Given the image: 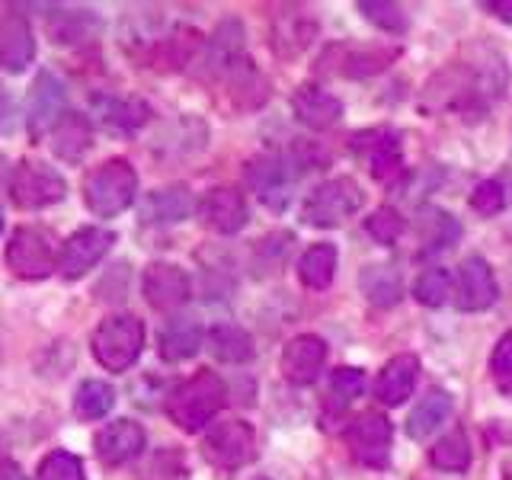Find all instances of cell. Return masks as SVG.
I'll list each match as a JSON object with an SVG mask.
<instances>
[{
  "label": "cell",
  "instance_id": "1",
  "mask_svg": "<svg viewBox=\"0 0 512 480\" xmlns=\"http://www.w3.org/2000/svg\"><path fill=\"white\" fill-rule=\"evenodd\" d=\"M224 400H228L224 381L215 372H196L167 397V416L180 429L199 432L202 426L215 420V413L224 407Z\"/></svg>",
  "mask_w": 512,
  "mask_h": 480
},
{
  "label": "cell",
  "instance_id": "2",
  "mask_svg": "<svg viewBox=\"0 0 512 480\" xmlns=\"http://www.w3.org/2000/svg\"><path fill=\"white\" fill-rule=\"evenodd\" d=\"M308 167H311V157H304L301 148H295L292 154H263L250 160L247 183L256 189V196H260L263 205L282 212V208L292 202V189Z\"/></svg>",
  "mask_w": 512,
  "mask_h": 480
},
{
  "label": "cell",
  "instance_id": "3",
  "mask_svg": "<svg viewBox=\"0 0 512 480\" xmlns=\"http://www.w3.org/2000/svg\"><path fill=\"white\" fill-rule=\"evenodd\" d=\"M135 192H138V173L122 157L106 160V164L90 170L84 180V199L90 205V212L100 218L125 212L135 202Z\"/></svg>",
  "mask_w": 512,
  "mask_h": 480
},
{
  "label": "cell",
  "instance_id": "4",
  "mask_svg": "<svg viewBox=\"0 0 512 480\" xmlns=\"http://www.w3.org/2000/svg\"><path fill=\"white\" fill-rule=\"evenodd\" d=\"M93 359L100 362L109 372H125L132 368L144 349V324L135 314H119L103 320L93 330Z\"/></svg>",
  "mask_w": 512,
  "mask_h": 480
},
{
  "label": "cell",
  "instance_id": "5",
  "mask_svg": "<svg viewBox=\"0 0 512 480\" xmlns=\"http://www.w3.org/2000/svg\"><path fill=\"white\" fill-rule=\"evenodd\" d=\"M7 266L20 279H45L55 269H61V247L58 237L39 228V224H26L20 228L7 244Z\"/></svg>",
  "mask_w": 512,
  "mask_h": 480
},
{
  "label": "cell",
  "instance_id": "6",
  "mask_svg": "<svg viewBox=\"0 0 512 480\" xmlns=\"http://www.w3.org/2000/svg\"><path fill=\"white\" fill-rule=\"evenodd\" d=\"M365 192L356 180L349 176H336V180L320 183L308 199L301 205V218L304 224H314V228H336L346 218H352L362 208Z\"/></svg>",
  "mask_w": 512,
  "mask_h": 480
},
{
  "label": "cell",
  "instance_id": "7",
  "mask_svg": "<svg viewBox=\"0 0 512 480\" xmlns=\"http://www.w3.org/2000/svg\"><path fill=\"white\" fill-rule=\"evenodd\" d=\"M202 455L208 464H215L221 471L244 468V464L253 461V455H256V432L244 420L215 423L202 439Z\"/></svg>",
  "mask_w": 512,
  "mask_h": 480
},
{
  "label": "cell",
  "instance_id": "8",
  "mask_svg": "<svg viewBox=\"0 0 512 480\" xmlns=\"http://www.w3.org/2000/svg\"><path fill=\"white\" fill-rule=\"evenodd\" d=\"M10 192L16 205L36 212V208H48L61 202L64 192H68V183H64V176L55 167H48L45 160H23V164L13 170Z\"/></svg>",
  "mask_w": 512,
  "mask_h": 480
},
{
  "label": "cell",
  "instance_id": "9",
  "mask_svg": "<svg viewBox=\"0 0 512 480\" xmlns=\"http://www.w3.org/2000/svg\"><path fill=\"white\" fill-rule=\"evenodd\" d=\"M391 442H394L391 420H388V416H381V413H362L346 429L349 452L359 464H365V468H388Z\"/></svg>",
  "mask_w": 512,
  "mask_h": 480
},
{
  "label": "cell",
  "instance_id": "10",
  "mask_svg": "<svg viewBox=\"0 0 512 480\" xmlns=\"http://www.w3.org/2000/svg\"><path fill=\"white\" fill-rule=\"evenodd\" d=\"M352 148L372 167V176L378 183L391 186L404 176V151H400V138L391 128H372V132L356 135Z\"/></svg>",
  "mask_w": 512,
  "mask_h": 480
},
{
  "label": "cell",
  "instance_id": "11",
  "mask_svg": "<svg viewBox=\"0 0 512 480\" xmlns=\"http://www.w3.org/2000/svg\"><path fill=\"white\" fill-rule=\"evenodd\" d=\"M324 365H327V343L317 333L292 336L282 349V375L285 381L298 384V388L314 384L317 375L324 372Z\"/></svg>",
  "mask_w": 512,
  "mask_h": 480
},
{
  "label": "cell",
  "instance_id": "12",
  "mask_svg": "<svg viewBox=\"0 0 512 480\" xmlns=\"http://www.w3.org/2000/svg\"><path fill=\"white\" fill-rule=\"evenodd\" d=\"M116 244V234L106 228H80L61 247V272L64 279H80L103 260L109 247Z\"/></svg>",
  "mask_w": 512,
  "mask_h": 480
},
{
  "label": "cell",
  "instance_id": "13",
  "mask_svg": "<svg viewBox=\"0 0 512 480\" xmlns=\"http://www.w3.org/2000/svg\"><path fill=\"white\" fill-rule=\"evenodd\" d=\"M61 119H64V84L58 74L42 71L29 90V109H26L29 132L36 138H42L45 132L52 135V128Z\"/></svg>",
  "mask_w": 512,
  "mask_h": 480
},
{
  "label": "cell",
  "instance_id": "14",
  "mask_svg": "<svg viewBox=\"0 0 512 480\" xmlns=\"http://www.w3.org/2000/svg\"><path fill=\"white\" fill-rule=\"evenodd\" d=\"M141 285L154 311H176L189 301V276L173 263H151Z\"/></svg>",
  "mask_w": 512,
  "mask_h": 480
},
{
  "label": "cell",
  "instance_id": "15",
  "mask_svg": "<svg viewBox=\"0 0 512 480\" xmlns=\"http://www.w3.org/2000/svg\"><path fill=\"white\" fill-rule=\"evenodd\" d=\"M317 36V16L304 7H282L272 20V48L279 58H295Z\"/></svg>",
  "mask_w": 512,
  "mask_h": 480
},
{
  "label": "cell",
  "instance_id": "16",
  "mask_svg": "<svg viewBox=\"0 0 512 480\" xmlns=\"http://www.w3.org/2000/svg\"><path fill=\"white\" fill-rule=\"evenodd\" d=\"M199 215L212 231L218 234H237L250 221L247 199L240 196L231 186H218L212 192H205V199L199 202Z\"/></svg>",
  "mask_w": 512,
  "mask_h": 480
},
{
  "label": "cell",
  "instance_id": "17",
  "mask_svg": "<svg viewBox=\"0 0 512 480\" xmlns=\"http://www.w3.org/2000/svg\"><path fill=\"white\" fill-rule=\"evenodd\" d=\"M93 445H96V458H100L106 468H119V464L141 455L144 429L135 420H116V423L103 426V432L96 436Z\"/></svg>",
  "mask_w": 512,
  "mask_h": 480
},
{
  "label": "cell",
  "instance_id": "18",
  "mask_svg": "<svg viewBox=\"0 0 512 480\" xmlns=\"http://www.w3.org/2000/svg\"><path fill=\"white\" fill-rule=\"evenodd\" d=\"M496 301V279L484 256H468L458 272V308L461 311H487Z\"/></svg>",
  "mask_w": 512,
  "mask_h": 480
},
{
  "label": "cell",
  "instance_id": "19",
  "mask_svg": "<svg viewBox=\"0 0 512 480\" xmlns=\"http://www.w3.org/2000/svg\"><path fill=\"white\" fill-rule=\"evenodd\" d=\"M416 375H420V359L410 356V352H400V356H394L378 372L375 397L381 400L384 407H400L413 394Z\"/></svg>",
  "mask_w": 512,
  "mask_h": 480
},
{
  "label": "cell",
  "instance_id": "20",
  "mask_svg": "<svg viewBox=\"0 0 512 480\" xmlns=\"http://www.w3.org/2000/svg\"><path fill=\"white\" fill-rule=\"evenodd\" d=\"M32 58H36V39H32V29L20 13H7L0 20V64L7 71L20 74L26 71Z\"/></svg>",
  "mask_w": 512,
  "mask_h": 480
},
{
  "label": "cell",
  "instance_id": "21",
  "mask_svg": "<svg viewBox=\"0 0 512 480\" xmlns=\"http://www.w3.org/2000/svg\"><path fill=\"white\" fill-rule=\"evenodd\" d=\"M292 109L298 122L314 128V132H327V128H333L343 119V103L320 87H298L292 96Z\"/></svg>",
  "mask_w": 512,
  "mask_h": 480
},
{
  "label": "cell",
  "instance_id": "22",
  "mask_svg": "<svg viewBox=\"0 0 512 480\" xmlns=\"http://www.w3.org/2000/svg\"><path fill=\"white\" fill-rule=\"evenodd\" d=\"M93 109H96L100 125H106L109 132H119V135L138 132V128L151 116L148 103L135 100V96H96Z\"/></svg>",
  "mask_w": 512,
  "mask_h": 480
},
{
  "label": "cell",
  "instance_id": "23",
  "mask_svg": "<svg viewBox=\"0 0 512 480\" xmlns=\"http://www.w3.org/2000/svg\"><path fill=\"white\" fill-rule=\"evenodd\" d=\"M208 68H212V74H231L237 71L240 64H244V26H240L237 20H224L218 29L212 42H208Z\"/></svg>",
  "mask_w": 512,
  "mask_h": 480
},
{
  "label": "cell",
  "instance_id": "24",
  "mask_svg": "<svg viewBox=\"0 0 512 480\" xmlns=\"http://www.w3.org/2000/svg\"><path fill=\"white\" fill-rule=\"evenodd\" d=\"M48 144H52V151L61 160H71L74 164V160H80L93 148V128L80 112H64V119L48 135Z\"/></svg>",
  "mask_w": 512,
  "mask_h": 480
},
{
  "label": "cell",
  "instance_id": "25",
  "mask_svg": "<svg viewBox=\"0 0 512 480\" xmlns=\"http://www.w3.org/2000/svg\"><path fill=\"white\" fill-rule=\"evenodd\" d=\"M192 208H196V199H192V192L186 186H167V189L151 192V196L144 199L141 218L151 224H176V221L189 218Z\"/></svg>",
  "mask_w": 512,
  "mask_h": 480
},
{
  "label": "cell",
  "instance_id": "26",
  "mask_svg": "<svg viewBox=\"0 0 512 480\" xmlns=\"http://www.w3.org/2000/svg\"><path fill=\"white\" fill-rule=\"evenodd\" d=\"M416 228L423 234V253H439V250H448L458 244L461 237V224L452 212H445V208H436V205H423L420 215H416Z\"/></svg>",
  "mask_w": 512,
  "mask_h": 480
},
{
  "label": "cell",
  "instance_id": "27",
  "mask_svg": "<svg viewBox=\"0 0 512 480\" xmlns=\"http://www.w3.org/2000/svg\"><path fill=\"white\" fill-rule=\"evenodd\" d=\"M202 346V327L192 317H173L170 324L160 330V359L167 362H186Z\"/></svg>",
  "mask_w": 512,
  "mask_h": 480
},
{
  "label": "cell",
  "instance_id": "28",
  "mask_svg": "<svg viewBox=\"0 0 512 480\" xmlns=\"http://www.w3.org/2000/svg\"><path fill=\"white\" fill-rule=\"evenodd\" d=\"M452 407H455V400L448 391H439V388H432L420 404L413 407L410 413V420H407V436L410 439H426L432 436L448 416H452Z\"/></svg>",
  "mask_w": 512,
  "mask_h": 480
},
{
  "label": "cell",
  "instance_id": "29",
  "mask_svg": "<svg viewBox=\"0 0 512 480\" xmlns=\"http://www.w3.org/2000/svg\"><path fill=\"white\" fill-rule=\"evenodd\" d=\"M359 285H362V295L372 301L375 308H394V304L404 298V279H400V272L394 266H384V263L362 269Z\"/></svg>",
  "mask_w": 512,
  "mask_h": 480
},
{
  "label": "cell",
  "instance_id": "30",
  "mask_svg": "<svg viewBox=\"0 0 512 480\" xmlns=\"http://www.w3.org/2000/svg\"><path fill=\"white\" fill-rule=\"evenodd\" d=\"M208 349L218 362H228V365H244L253 359V340L244 327L237 324H218L208 333Z\"/></svg>",
  "mask_w": 512,
  "mask_h": 480
},
{
  "label": "cell",
  "instance_id": "31",
  "mask_svg": "<svg viewBox=\"0 0 512 480\" xmlns=\"http://www.w3.org/2000/svg\"><path fill=\"white\" fill-rule=\"evenodd\" d=\"M336 247L333 244H314L304 250V256L298 260V279L304 288H314V292H324V288L333 282L336 272Z\"/></svg>",
  "mask_w": 512,
  "mask_h": 480
},
{
  "label": "cell",
  "instance_id": "32",
  "mask_svg": "<svg viewBox=\"0 0 512 480\" xmlns=\"http://www.w3.org/2000/svg\"><path fill=\"white\" fill-rule=\"evenodd\" d=\"M96 29H100V20L93 16V10H55L52 20H48V32L61 45L87 42Z\"/></svg>",
  "mask_w": 512,
  "mask_h": 480
},
{
  "label": "cell",
  "instance_id": "33",
  "mask_svg": "<svg viewBox=\"0 0 512 480\" xmlns=\"http://www.w3.org/2000/svg\"><path fill=\"white\" fill-rule=\"evenodd\" d=\"M429 461L436 471H448V474H461L471 468V442L468 436H464L461 429L448 432V436H442L436 445H432L429 452Z\"/></svg>",
  "mask_w": 512,
  "mask_h": 480
},
{
  "label": "cell",
  "instance_id": "34",
  "mask_svg": "<svg viewBox=\"0 0 512 480\" xmlns=\"http://www.w3.org/2000/svg\"><path fill=\"white\" fill-rule=\"evenodd\" d=\"M394 58H397L394 48H352V52H343L336 74H343V77H372V74L388 68Z\"/></svg>",
  "mask_w": 512,
  "mask_h": 480
},
{
  "label": "cell",
  "instance_id": "35",
  "mask_svg": "<svg viewBox=\"0 0 512 480\" xmlns=\"http://www.w3.org/2000/svg\"><path fill=\"white\" fill-rule=\"evenodd\" d=\"M112 404H116V391L109 388L106 381H84L74 394V410L84 416V420H100V416H106L112 410Z\"/></svg>",
  "mask_w": 512,
  "mask_h": 480
},
{
  "label": "cell",
  "instance_id": "36",
  "mask_svg": "<svg viewBox=\"0 0 512 480\" xmlns=\"http://www.w3.org/2000/svg\"><path fill=\"white\" fill-rule=\"evenodd\" d=\"M413 295L420 304H426V308H442L448 295H452V276H448V269L429 266L426 272H420V279L413 285Z\"/></svg>",
  "mask_w": 512,
  "mask_h": 480
},
{
  "label": "cell",
  "instance_id": "37",
  "mask_svg": "<svg viewBox=\"0 0 512 480\" xmlns=\"http://www.w3.org/2000/svg\"><path fill=\"white\" fill-rule=\"evenodd\" d=\"M365 231H368V237L375 240V244L391 247V244H397L400 237H404L407 221H404V215L397 212V208L384 205V208H375V212L365 218Z\"/></svg>",
  "mask_w": 512,
  "mask_h": 480
},
{
  "label": "cell",
  "instance_id": "38",
  "mask_svg": "<svg viewBox=\"0 0 512 480\" xmlns=\"http://www.w3.org/2000/svg\"><path fill=\"white\" fill-rule=\"evenodd\" d=\"M359 10L365 20L375 23L381 32H391V36H404L407 32V13L397 4H388V0H362Z\"/></svg>",
  "mask_w": 512,
  "mask_h": 480
},
{
  "label": "cell",
  "instance_id": "39",
  "mask_svg": "<svg viewBox=\"0 0 512 480\" xmlns=\"http://www.w3.org/2000/svg\"><path fill=\"white\" fill-rule=\"evenodd\" d=\"M39 480H87L84 477V461L71 452H52L39 464Z\"/></svg>",
  "mask_w": 512,
  "mask_h": 480
},
{
  "label": "cell",
  "instance_id": "40",
  "mask_svg": "<svg viewBox=\"0 0 512 480\" xmlns=\"http://www.w3.org/2000/svg\"><path fill=\"white\" fill-rule=\"evenodd\" d=\"M365 391V372L356 365H343V368H336L333 378H330V394L340 400V407L352 404L359 394Z\"/></svg>",
  "mask_w": 512,
  "mask_h": 480
},
{
  "label": "cell",
  "instance_id": "41",
  "mask_svg": "<svg viewBox=\"0 0 512 480\" xmlns=\"http://www.w3.org/2000/svg\"><path fill=\"white\" fill-rule=\"evenodd\" d=\"M490 375L496 381V388H500L503 394H512V333H503L500 343L493 346Z\"/></svg>",
  "mask_w": 512,
  "mask_h": 480
},
{
  "label": "cell",
  "instance_id": "42",
  "mask_svg": "<svg viewBox=\"0 0 512 480\" xmlns=\"http://www.w3.org/2000/svg\"><path fill=\"white\" fill-rule=\"evenodd\" d=\"M503 205H506V189L500 180H484L471 192V208L477 215L493 218L496 212H503Z\"/></svg>",
  "mask_w": 512,
  "mask_h": 480
},
{
  "label": "cell",
  "instance_id": "43",
  "mask_svg": "<svg viewBox=\"0 0 512 480\" xmlns=\"http://www.w3.org/2000/svg\"><path fill=\"white\" fill-rule=\"evenodd\" d=\"M490 10H493L496 16H500V20L512 23V0H493Z\"/></svg>",
  "mask_w": 512,
  "mask_h": 480
},
{
  "label": "cell",
  "instance_id": "44",
  "mask_svg": "<svg viewBox=\"0 0 512 480\" xmlns=\"http://www.w3.org/2000/svg\"><path fill=\"white\" fill-rule=\"evenodd\" d=\"M0 480H26V474L16 468L13 461H4V464H0Z\"/></svg>",
  "mask_w": 512,
  "mask_h": 480
},
{
  "label": "cell",
  "instance_id": "45",
  "mask_svg": "<svg viewBox=\"0 0 512 480\" xmlns=\"http://www.w3.org/2000/svg\"><path fill=\"white\" fill-rule=\"evenodd\" d=\"M10 116H13V112H10V96L4 93V87H0V128L10 125Z\"/></svg>",
  "mask_w": 512,
  "mask_h": 480
},
{
  "label": "cell",
  "instance_id": "46",
  "mask_svg": "<svg viewBox=\"0 0 512 480\" xmlns=\"http://www.w3.org/2000/svg\"><path fill=\"white\" fill-rule=\"evenodd\" d=\"M0 231H4V215H0Z\"/></svg>",
  "mask_w": 512,
  "mask_h": 480
}]
</instances>
